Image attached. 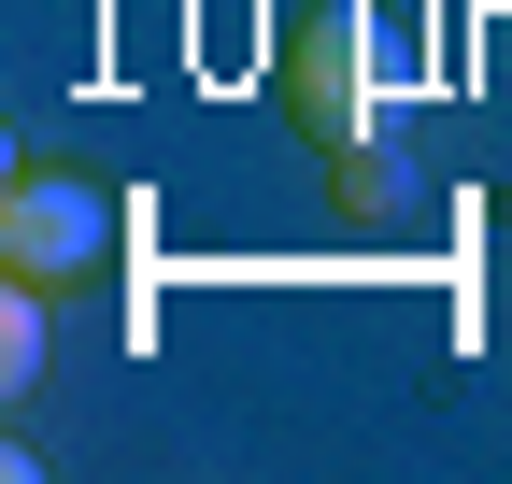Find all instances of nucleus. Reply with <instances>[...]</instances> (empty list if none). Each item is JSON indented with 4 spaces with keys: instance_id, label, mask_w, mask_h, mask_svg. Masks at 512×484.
<instances>
[{
    "instance_id": "obj_2",
    "label": "nucleus",
    "mask_w": 512,
    "mask_h": 484,
    "mask_svg": "<svg viewBox=\"0 0 512 484\" xmlns=\"http://www.w3.org/2000/svg\"><path fill=\"white\" fill-rule=\"evenodd\" d=\"M100 257H114V200L86 171L29 157L15 186H0V285H86Z\"/></svg>"
},
{
    "instance_id": "obj_1",
    "label": "nucleus",
    "mask_w": 512,
    "mask_h": 484,
    "mask_svg": "<svg viewBox=\"0 0 512 484\" xmlns=\"http://www.w3.org/2000/svg\"><path fill=\"white\" fill-rule=\"evenodd\" d=\"M370 57H384V43H370L356 15H313V29L285 43V100H299V129L328 143L356 186L384 171V143H399V114H384V72H370Z\"/></svg>"
},
{
    "instance_id": "obj_3",
    "label": "nucleus",
    "mask_w": 512,
    "mask_h": 484,
    "mask_svg": "<svg viewBox=\"0 0 512 484\" xmlns=\"http://www.w3.org/2000/svg\"><path fill=\"white\" fill-rule=\"evenodd\" d=\"M29 371H43V285H15V299H0V385L29 399Z\"/></svg>"
}]
</instances>
